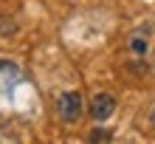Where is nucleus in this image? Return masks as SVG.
Returning a JSON list of instances; mask_svg holds the SVG:
<instances>
[{"mask_svg":"<svg viewBox=\"0 0 155 144\" xmlns=\"http://www.w3.org/2000/svg\"><path fill=\"white\" fill-rule=\"evenodd\" d=\"M57 107H59V119H62V122H68V124L79 122V116H82V93H79V91L62 93Z\"/></svg>","mask_w":155,"mask_h":144,"instance_id":"nucleus-1","label":"nucleus"},{"mask_svg":"<svg viewBox=\"0 0 155 144\" xmlns=\"http://www.w3.org/2000/svg\"><path fill=\"white\" fill-rule=\"evenodd\" d=\"M113 110H116V99L110 93H96L93 96V102H90V119H93V122L110 119Z\"/></svg>","mask_w":155,"mask_h":144,"instance_id":"nucleus-2","label":"nucleus"},{"mask_svg":"<svg viewBox=\"0 0 155 144\" xmlns=\"http://www.w3.org/2000/svg\"><path fill=\"white\" fill-rule=\"evenodd\" d=\"M130 48H133V54H147V40L133 37V40H130Z\"/></svg>","mask_w":155,"mask_h":144,"instance_id":"nucleus-3","label":"nucleus"},{"mask_svg":"<svg viewBox=\"0 0 155 144\" xmlns=\"http://www.w3.org/2000/svg\"><path fill=\"white\" fill-rule=\"evenodd\" d=\"M107 139H110V133H107V130H93V133H90V141H93V144H102Z\"/></svg>","mask_w":155,"mask_h":144,"instance_id":"nucleus-4","label":"nucleus"},{"mask_svg":"<svg viewBox=\"0 0 155 144\" xmlns=\"http://www.w3.org/2000/svg\"><path fill=\"white\" fill-rule=\"evenodd\" d=\"M150 122H152V124H155V107H152V113H150Z\"/></svg>","mask_w":155,"mask_h":144,"instance_id":"nucleus-5","label":"nucleus"}]
</instances>
